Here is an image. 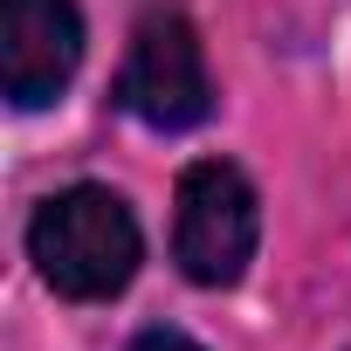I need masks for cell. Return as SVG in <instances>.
<instances>
[{
    "mask_svg": "<svg viewBox=\"0 0 351 351\" xmlns=\"http://www.w3.org/2000/svg\"><path fill=\"white\" fill-rule=\"evenodd\" d=\"M83 62L76 0H0V90L14 110H49Z\"/></svg>",
    "mask_w": 351,
    "mask_h": 351,
    "instance_id": "obj_4",
    "label": "cell"
},
{
    "mask_svg": "<svg viewBox=\"0 0 351 351\" xmlns=\"http://www.w3.org/2000/svg\"><path fill=\"white\" fill-rule=\"evenodd\" d=\"M117 104L152 124V131H193L214 110V76H207V49L193 35L186 14H152L131 35V56L117 69Z\"/></svg>",
    "mask_w": 351,
    "mask_h": 351,
    "instance_id": "obj_3",
    "label": "cell"
},
{
    "mask_svg": "<svg viewBox=\"0 0 351 351\" xmlns=\"http://www.w3.org/2000/svg\"><path fill=\"white\" fill-rule=\"evenodd\" d=\"M28 262H35V276L56 296H69V303H110L138 276L145 234H138L124 193L83 180V186H62V193H49L35 207V221H28Z\"/></svg>",
    "mask_w": 351,
    "mask_h": 351,
    "instance_id": "obj_1",
    "label": "cell"
},
{
    "mask_svg": "<svg viewBox=\"0 0 351 351\" xmlns=\"http://www.w3.org/2000/svg\"><path fill=\"white\" fill-rule=\"evenodd\" d=\"M124 351H207L200 337H186V330H172V324H152V330H138Z\"/></svg>",
    "mask_w": 351,
    "mask_h": 351,
    "instance_id": "obj_5",
    "label": "cell"
},
{
    "mask_svg": "<svg viewBox=\"0 0 351 351\" xmlns=\"http://www.w3.org/2000/svg\"><path fill=\"white\" fill-rule=\"evenodd\" d=\"M262 241V200L248 172L228 158H193L180 172V207H172V262L200 289H234Z\"/></svg>",
    "mask_w": 351,
    "mask_h": 351,
    "instance_id": "obj_2",
    "label": "cell"
}]
</instances>
